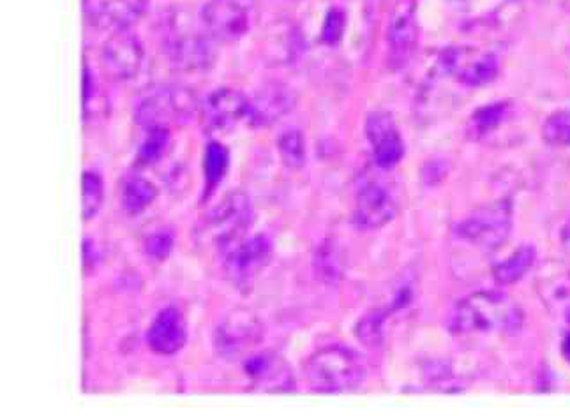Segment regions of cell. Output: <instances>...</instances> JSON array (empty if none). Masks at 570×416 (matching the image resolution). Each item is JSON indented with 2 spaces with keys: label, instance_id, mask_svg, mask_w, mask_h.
Masks as SVG:
<instances>
[{
  "label": "cell",
  "instance_id": "6da1fadb",
  "mask_svg": "<svg viewBox=\"0 0 570 416\" xmlns=\"http://www.w3.org/2000/svg\"><path fill=\"white\" fill-rule=\"evenodd\" d=\"M523 310L499 291H479L455 304L449 318L454 334H512L523 325Z\"/></svg>",
  "mask_w": 570,
  "mask_h": 416
},
{
  "label": "cell",
  "instance_id": "7a4b0ae2",
  "mask_svg": "<svg viewBox=\"0 0 570 416\" xmlns=\"http://www.w3.org/2000/svg\"><path fill=\"white\" fill-rule=\"evenodd\" d=\"M306 378L320 394H341L355 390L366 382L367 366L354 349L328 346L307 360Z\"/></svg>",
  "mask_w": 570,
  "mask_h": 416
},
{
  "label": "cell",
  "instance_id": "3957f363",
  "mask_svg": "<svg viewBox=\"0 0 570 416\" xmlns=\"http://www.w3.org/2000/svg\"><path fill=\"white\" fill-rule=\"evenodd\" d=\"M514 228V207L511 200H497L476 208L455 226V235L484 252L499 251Z\"/></svg>",
  "mask_w": 570,
  "mask_h": 416
},
{
  "label": "cell",
  "instance_id": "277c9868",
  "mask_svg": "<svg viewBox=\"0 0 570 416\" xmlns=\"http://www.w3.org/2000/svg\"><path fill=\"white\" fill-rule=\"evenodd\" d=\"M258 22V0H209L202 9V23L210 39L234 43L249 34Z\"/></svg>",
  "mask_w": 570,
  "mask_h": 416
},
{
  "label": "cell",
  "instance_id": "5b68a950",
  "mask_svg": "<svg viewBox=\"0 0 570 416\" xmlns=\"http://www.w3.org/2000/svg\"><path fill=\"white\" fill-rule=\"evenodd\" d=\"M264 336L265 328L261 318L253 310L237 307L214 330V351L223 360H237L261 345Z\"/></svg>",
  "mask_w": 570,
  "mask_h": 416
},
{
  "label": "cell",
  "instance_id": "8992f818",
  "mask_svg": "<svg viewBox=\"0 0 570 416\" xmlns=\"http://www.w3.org/2000/svg\"><path fill=\"white\" fill-rule=\"evenodd\" d=\"M196 107L195 93L180 87H161L147 93L135 107V122L141 128L188 120Z\"/></svg>",
  "mask_w": 570,
  "mask_h": 416
},
{
  "label": "cell",
  "instance_id": "52a82bcc",
  "mask_svg": "<svg viewBox=\"0 0 570 416\" xmlns=\"http://www.w3.org/2000/svg\"><path fill=\"white\" fill-rule=\"evenodd\" d=\"M214 242L228 251L235 244L246 238V231L253 222L252 198L244 191H234L223 198L222 204L214 208L207 217Z\"/></svg>",
  "mask_w": 570,
  "mask_h": 416
},
{
  "label": "cell",
  "instance_id": "ba28073f",
  "mask_svg": "<svg viewBox=\"0 0 570 416\" xmlns=\"http://www.w3.org/2000/svg\"><path fill=\"white\" fill-rule=\"evenodd\" d=\"M223 255H225L226 274L235 288L247 289L273 261V240L267 235H255L252 238H244Z\"/></svg>",
  "mask_w": 570,
  "mask_h": 416
},
{
  "label": "cell",
  "instance_id": "9c48e42d",
  "mask_svg": "<svg viewBox=\"0 0 570 416\" xmlns=\"http://www.w3.org/2000/svg\"><path fill=\"white\" fill-rule=\"evenodd\" d=\"M440 62L454 80L469 87L485 86L499 77L500 71L499 57L469 44L443 50Z\"/></svg>",
  "mask_w": 570,
  "mask_h": 416
},
{
  "label": "cell",
  "instance_id": "30bf717a",
  "mask_svg": "<svg viewBox=\"0 0 570 416\" xmlns=\"http://www.w3.org/2000/svg\"><path fill=\"white\" fill-rule=\"evenodd\" d=\"M400 212L396 192L385 180L370 179L358 189L355 222L364 230H380Z\"/></svg>",
  "mask_w": 570,
  "mask_h": 416
},
{
  "label": "cell",
  "instance_id": "8fae6325",
  "mask_svg": "<svg viewBox=\"0 0 570 416\" xmlns=\"http://www.w3.org/2000/svg\"><path fill=\"white\" fill-rule=\"evenodd\" d=\"M144 56V44L138 36L128 29L116 30L107 39V43L102 44V68L116 80H131L140 71Z\"/></svg>",
  "mask_w": 570,
  "mask_h": 416
},
{
  "label": "cell",
  "instance_id": "7c38bea8",
  "mask_svg": "<svg viewBox=\"0 0 570 416\" xmlns=\"http://www.w3.org/2000/svg\"><path fill=\"white\" fill-rule=\"evenodd\" d=\"M419 39L417 4L415 0H400L392 9L387 27V44L394 68L409 62Z\"/></svg>",
  "mask_w": 570,
  "mask_h": 416
},
{
  "label": "cell",
  "instance_id": "4fadbf2b",
  "mask_svg": "<svg viewBox=\"0 0 570 416\" xmlns=\"http://www.w3.org/2000/svg\"><path fill=\"white\" fill-rule=\"evenodd\" d=\"M366 137L380 170H392L404 156V140L387 111H373L366 119Z\"/></svg>",
  "mask_w": 570,
  "mask_h": 416
},
{
  "label": "cell",
  "instance_id": "5bb4252c",
  "mask_svg": "<svg viewBox=\"0 0 570 416\" xmlns=\"http://www.w3.org/2000/svg\"><path fill=\"white\" fill-rule=\"evenodd\" d=\"M249 110L252 101L232 87L214 90L200 105L202 120L213 129L232 128L240 120L249 119Z\"/></svg>",
  "mask_w": 570,
  "mask_h": 416
},
{
  "label": "cell",
  "instance_id": "9a60e30c",
  "mask_svg": "<svg viewBox=\"0 0 570 416\" xmlns=\"http://www.w3.org/2000/svg\"><path fill=\"white\" fill-rule=\"evenodd\" d=\"M244 373L253 387L264 392H289L295 388L294 374L277 353H249L244 360Z\"/></svg>",
  "mask_w": 570,
  "mask_h": 416
},
{
  "label": "cell",
  "instance_id": "2e32d148",
  "mask_svg": "<svg viewBox=\"0 0 570 416\" xmlns=\"http://www.w3.org/2000/svg\"><path fill=\"white\" fill-rule=\"evenodd\" d=\"M83 9L90 26L98 29H129L140 20L147 8V0H83Z\"/></svg>",
  "mask_w": 570,
  "mask_h": 416
},
{
  "label": "cell",
  "instance_id": "e0dca14e",
  "mask_svg": "<svg viewBox=\"0 0 570 416\" xmlns=\"http://www.w3.org/2000/svg\"><path fill=\"white\" fill-rule=\"evenodd\" d=\"M188 343V325L177 307L159 310L147 331V345L156 355L171 357Z\"/></svg>",
  "mask_w": 570,
  "mask_h": 416
},
{
  "label": "cell",
  "instance_id": "ac0fdd59",
  "mask_svg": "<svg viewBox=\"0 0 570 416\" xmlns=\"http://www.w3.org/2000/svg\"><path fill=\"white\" fill-rule=\"evenodd\" d=\"M167 51L171 62L177 68L188 69V71H198V69L209 68L214 60V50L210 41L204 36L196 34L191 30H184L179 27V32H168Z\"/></svg>",
  "mask_w": 570,
  "mask_h": 416
},
{
  "label": "cell",
  "instance_id": "d6986e66",
  "mask_svg": "<svg viewBox=\"0 0 570 416\" xmlns=\"http://www.w3.org/2000/svg\"><path fill=\"white\" fill-rule=\"evenodd\" d=\"M295 93L289 87L283 83H271L264 87L252 101L249 110V122L253 126H271L294 110Z\"/></svg>",
  "mask_w": 570,
  "mask_h": 416
},
{
  "label": "cell",
  "instance_id": "ffe728a7",
  "mask_svg": "<svg viewBox=\"0 0 570 416\" xmlns=\"http://www.w3.org/2000/svg\"><path fill=\"white\" fill-rule=\"evenodd\" d=\"M537 294L551 315L570 319V270H558L539 279Z\"/></svg>",
  "mask_w": 570,
  "mask_h": 416
},
{
  "label": "cell",
  "instance_id": "44dd1931",
  "mask_svg": "<svg viewBox=\"0 0 570 416\" xmlns=\"http://www.w3.org/2000/svg\"><path fill=\"white\" fill-rule=\"evenodd\" d=\"M535 247L523 244L509 258L503 259L493 268L494 283L499 286L515 285L518 280L523 279L530 273V268L535 265Z\"/></svg>",
  "mask_w": 570,
  "mask_h": 416
},
{
  "label": "cell",
  "instance_id": "7402d4cb",
  "mask_svg": "<svg viewBox=\"0 0 570 416\" xmlns=\"http://www.w3.org/2000/svg\"><path fill=\"white\" fill-rule=\"evenodd\" d=\"M158 198V187L144 177H131L126 180L120 195V204L129 216L144 212Z\"/></svg>",
  "mask_w": 570,
  "mask_h": 416
},
{
  "label": "cell",
  "instance_id": "603a6c76",
  "mask_svg": "<svg viewBox=\"0 0 570 416\" xmlns=\"http://www.w3.org/2000/svg\"><path fill=\"white\" fill-rule=\"evenodd\" d=\"M171 145L170 129L167 126H154L147 129L141 140L138 158L144 165H156L167 156Z\"/></svg>",
  "mask_w": 570,
  "mask_h": 416
},
{
  "label": "cell",
  "instance_id": "cb8c5ba5",
  "mask_svg": "<svg viewBox=\"0 0 570 416\" xmlns=\"http://www.w3.org/2000/svg\"><path fill=\"white\" fill-rule=\"evenodd\" d=\"M228 170H230V152L219 141H210L204 156L205 182L214 189L225 179Z\"/></svg>",
  "mask_w": 570,
  "mask_h": 416
},
{
  "label": "cell",
  "instance_id": "d4e9b609",
  "mask_svg": "<svg viewBox=\"0 0 570 416\" xmlns=\"http://www.w3.org/2000/svg\"><path fill=\"white\" fill-rule=\"evenodd\" d=\"M277 150L285 162L292 170H298L306 165V140H304L303 132L298 129H285V131L277 137Z\"/></svg>",
  "mask_w": 570,
  "mask_h": 416
},
{
  "label": "cell",
  "instance_id": "484cf974",
  "mask_svg": "<svg viewBox=\"0 0 570 416\" xmlns=\"http://www.w3.org/2000/svg\"><path fill=\"white\" fill-rule=\"evenodd\" d=\"M102 198H105V182L101 175L95 170H87L81 179V212L86 221L98 216L102 207Z\"/></svg>",
  "mask_w": 570,
  "mask_h": 416
},
{
  "label": "cell",
  "instance_id": "4316f807",
  "mask_svg": "<svg viewBox=\"0 0 570 416\" xmlns=\"http://www.w3.org/2000/svg\"><path fill=\"white\" fill-rule=\"evenodd\" d=\"M511 113V102L497 101L493 105H485L481 110H476L472 117V132L476 138L484 137L488 132L502 126L503 120Z\"/></svg>",
  "mask_w": 570,
  "mask_h": 416
},
{
  "label": "cell",
  "instance_id": "83f0119b",
  "mask_svg": "<svg viewBox=\"0 0 570 416\" xmlns=\"http://www.w3.org/2000/svg\"><path fill=\"white\" fill-rule=\"evenodd\" d=\"M387 310H373L364 316L355 327V336L362 345L367 348H379L382 346L385 337V321H387Z\"/></svg>",
  "mask_w": 570,
  "mask_h": 416
},
{
  "label": "cell",
  "instance_id": "f1b7e54d",
  "mask_svg": "<svg viewBox=\"0 0 570 416\" xmlns=\"http://www.w3.org/2000/svg\"><path fill=\"white\" fill-rule=\"evenodd\" d=\"M542 140L557 149L570 147V111H554L542 123Z\"/></svg>",
  "mask_w": 570,
  "mask_h": 416
},
{
  "label": "cell",
  "instance_id": "f546056e",
  "mask_svg": "<svg viewBox=\"0 0 570 416\" xmlns=\"http://www.w3.org/2000/svg\"><path fill=\"white\" fill-rule=\"evenodd\" d=\"M315 270L324 283H336L341 277V259L336 246L322 244L315 255Z\"/></svg>",
  "mask_w": 570,
  "mask_h": 416
},
{
  "label": "cell",
  "instance_id": "4dcf8cb0",
  "mask_svg": "<svg viewBox=\"0 0 570 416\" xmlns=\"http://www.w3.org/2000/svg\"><path fill=\"white\" fill-rule=\"evenodd\" d=\"M175 247V237L171 231L159 230L145 240V255L153 261H165Z\"/></svg>",
  "mask_w": 570,
  "mask_h": 416
},
{
  "label": "cell",
  "instance_id": "1f68e13d",
  "mask_svg": "<svg viewBox=\"0 0 570 416\" xmlns=\"http://www.w3.org/2000/svg\"><path fill=\"white\" fill-rule=\"evenodd\" d=\"M346 18L340 9H331L325 17L324 27H322V41L328 47L340 43L345 32Z\"/></svg>",
  "mask_w": 570,
  "mask_h": 416
},
{
  "label": "cell",
  "instance_id": "d6a6232c",
  "mask_svg": "<svg viewBox=\"0 0 570 416\" xmlns=\"http://www.w3.org/2000/svg\"><path fill=\"white\" fill-rule=\"evenodd\" d=\"M449 174L448 162L443 159H430L422 168V182L426 187L439 186Z\"/></svg>",
  "mask_w": 570,
  "mask_h": 416
},
{
  "label": "cell",
  "instance_id": "836d02e7",
  "mask_svg": "<svg viewBox=\"0 0 570 416\" xmlns=\"http://www.w3.org/2000/svg\"><path fill=\"white\" fill-rule=\"evenodd\" d=\"M96 96V81L90 72L89 66L83 69V110L89 111L90 102Z\"/></svg>",
  "mask_w": 570,
  "mask_h": 416
},
{
  "label": "cell",
  "instance_id": "e575fe53",
  "mask_svg": "<svg viewBox=\"0 0 570 416\" xmlns=\"http://www.w3.org/2000/svg\"><path fill=\"white\" fill-rule=\"evenodd\" d=\"M83 259H86V265L92 264L95 267L96 261H98V251H96V244L90 240V238H86V242H83Z\"/></svg>",
  "mask_w": 570,
  "mask_h": 416
},
{
  "label": "cell",
  "instance_id": "d590c367",
  "mask_svg": "<svg viewBox=\"0 0 570 416\" xmlns=\"http://www.w3.org/2000/svg\"><path fill=\"white\" fill-rule=\"evenodd\" d=\"M562 351L566 360L570 361V331L567 334L566 339H563Z\"/></svg>",
  "mask_w": 570,
  "mask_h": 416
},
{
  "label": "cell",
  "instance_id": "8d00e7d4",
  "mask_svg": "<svg viewBox=\"0 0 570 416\" xmlns=\"http://www.w3.org/2000/svg\"><path fill=\"white\" fill-rule=\"evenodd\" d=\"M563 246L570 252V222L566 226V230H563Z\"/></svg>",
  "mask_w": 570,
  "mask_h": 416
}]
</instances>
